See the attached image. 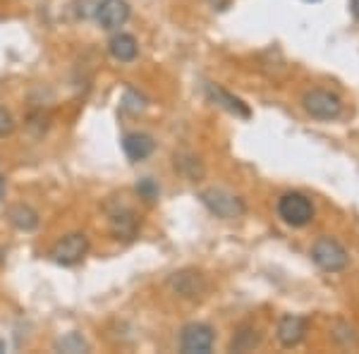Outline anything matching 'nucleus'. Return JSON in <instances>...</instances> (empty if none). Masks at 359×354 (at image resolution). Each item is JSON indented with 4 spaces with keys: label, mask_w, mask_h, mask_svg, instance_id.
I'll use <instances>...</instances> for the list:
<instances>
[{
    "label": "nucleus",
    "mask_w": 359,
    "mask_h": 354,
    "mask_svg": "<svg viewBox=\"0 0 359 354\" xmlns=\"http://www.w3.org/2000/svg\"><path fill=\"white\" fill-rule=\"evenodd\" d=\"M57 350L60 352H86L89 350V345L84 342V338L82 335H77V333H69V335H65L62 340H57Z\"/></svg>",
    "instance_id": "nucleus-16"
},
{
    "label": "nucleus",
    "mask_w": 359,
    "mask_h": 354,
    "mask_svg": "<svg viewBox=\"0 0 359 354\" xmlns=\"http://www.w3.org/2000/svg\"><path fill=\"white\" fill-rule=\"evenodd\" d=\"M96 20L108 32L120 29L130 20V5H127V0H101L96 5Z\"/></svg>",
    "instance_id": "nucleus-8"
},
{
    "label": "nucleus",
    "mask_w": 359,
    "mask_h": 354,
    "mask_svg": "<svg viewBox=\"0 0 359 354\" xmlns=\"http://www.w3.org/2000/svg\"><path fill=\"white\" fill-rule=\"evenodd\" d=\"M3 196H5V175L0 172V201H3Z\"/></svg>",
    "instance_id": "nucleus-22"
},
{
    "label": "nucleus",
    "mask_w": 359,
    "mask_h": 354,
    "mask_svg": "<svg viewBox=\"0 0 359 354\" xmlns=\"http://www.w3.org/2000/svg\"><path fill=\"white\" fill-rule=\"evenodd\" d=\"M278 216L292 228H304L314 220V204L299 191H287L278 199Z\"/></svg>",
    "instance_id": "nucleus-2"
},
{
    "label": "nucleus",
    "mask_w": 359,
    "mask_h": 354,
    "mask_svg": "<svg viewBox=\"0 0 359 354\" xmlns=\"http://www.w3.org/2000/svg\"><path fill=\"white\" fill-rule=\"evenodd\" d=\"M311 259H314V264L318 268L326 273L345 271L347 264H350L347 249L340 245L338 240H333V237H318L314 242V247H311Z\"/></svg>",
    "instance_id": "nucleus-1"
},
{
    "label": "nucleus",
    "mask_w": 359,
    "mask_h": 354,
    "mask_svg": "<svg viewBox=\"0 0 359 354\" xmlns=\"http://www.w3.org/2000/svg\"><path fill=\"white\" fill-rule=\"evenodd\" d=\"M302 106L306 113L316 120H335L343 113V101H340V96H335L326 89H309L302 96Z\"/></svg>",
    "instance_id": "nucleus-4"
},
{
    "label": "nucleus",
    "mask_w": 359,
    "mask_h": 354,
    "mask_svg": "<svg viewBox=\"0 0 359 354\" xmlns=\"http://www.w3.org/2000/svg\"><path fill=\"white\" fill-rule=\"evenodd\" d=\"M111 230L118 240H132L139 230V218L130 208H120L111 216Z\"/></svg>",
    "instance_id": "nucleus-12"
},
{
    "label": "nucleus",
    "mask_w": 359,
    "mask_h": 354,
    "mask_svg": "<svg viewBox=\"0 0 359 354\" xmlns=\"http://www.w3.org/2000/svg\"><path fill=\"white\" fill-rule=\"evenodd\" d=\"M216 333L208 323H187L180 333V350L184 354H206L211 352Z\"/></svg>",
    "instance_id": "nucleus-5"
},
{
    "label": "nucleus",
    "mask_w": 359,
    "mask_h": 354,
    "mask_svg": "<svg viewBox=\"0 0 359 354\" xmlns=\"http://www.w3.org/2000/svg\"><path fill=\"white\" fill-rule=\"evenodd\" d=\"M123 151L125 156L132 161V163H139V161H147L149 156L156 151V142L151 135H144V132H130L123 139Z\"/></svg>",
    "instance_id": "nucleus-10"
},
{
    "label": "nucleus",
    "mask_w": 359,
    "mask_h": 354,
    "mask_svg": "<svg viewBox=\"0 0 359 354\" xmlns=\"http://www.w3.org/2000/svg\"><path fill=\"white\" fill-rule=\"evenodd\" d=\"M123 108L127 110V113H142L144 108H147V98H144L139 91L135 89H127L125 96H123Z\"/></svg>",
    "instance_id": "nucleus-17"
},
{
    "label": "nucleus",
    "mask_w": 359,
    "mask_h": 354,
    "mask_svg": "<svg viewBox=\"0 0 359 354\" xmlns=\"http://www.w3.org/2000/svg\"><path fill=\"white\" fill-rule=\"evenodd\" d=\"M86 252H89L86 235L84 232H72V235L62 237L60 242H55V247L50 249V257L60 266H74L86 257Z\"/></svg>",
    "instance_id": "nucleus-7"
},
{
    "label": "nucleus",
    "mask_w": 359,
    "mask_h": 354,
    "mask_svg": "<svg viewBox=\"0 0 359 354\" xmlns=\"http://www.w3.org/2000/svg\"><path fill=\"white\" fill-rule=\"evenodd\" d=\"M108 50L118 62H132L139 55V43L132 34H115L108 41Z\"/></svg>",
    "instance_id": "nucleus-13"
},
{
    "label": "nucleus",
    "mask_w": 359,
    "mask_h": 354,
    "mask_svg": "<svg viewBox=\"0 0 359 354\" xmlns=\"http://www.w3.org/2000/svg\"><path fill=\"white\" fill-rule=\"evenodd\" d=\"M259 340H262V335L257 333V328H254V326H242L233 335V340H230V350H233V352H249V350H254V347L259 345Z\"/></svg>",
    "instance_id": "nucleus-15"
},
{
    "label": "nucleus",
    "mask_w": 359,
    "mask_h": 354,
    "mask_svg": "<svg viewBox=\"0 0 359 354\" xmlns=\"http://www.w3.org/2000/svg\"><path fill=\"white\" fill-rule=\"evenodd\" d=\"M350 13L359 20V0H350Z\"/></svg>",
    "instance_id": "nucleus-21"
},
{
    "label": "nucleus",
    "mask_w": 359,
    "mask_h": 354,
    "mask_svg": "<svg viewBox=\"0 0 359 354\" xmlns=\"http://www.w3.org/2000/svg\"><path fill=\"white\" fill-rule=\"evenodd\" d=\"M8 220L15 225L17 230H36L39 228V213L34 211L32 206H25V204H15L8 208Z\"/></svg>",
    "instance_id": "nucleus-14"
},
{
    "label": "nucleus",
    "mask_w": 359,
    "mask_h": 354,
    "mask_svg": "<svg viewBox=\"0 0 359 354\" xmlns=\"http://www.w3.org/2000/svg\"><path fill=\"white\" fill-rule=\"evenodd\" d=\"M206 96L211 103H216V106H221L228 113L237 115V118H249L252 115V110H249V106L242 98H237L235 94H230L228 89H223L218 84H206Z\"/></svg>",
    "instance_id": "nucleus-9"
},
{
    "label": "nucleus",
    "mask_w": 359,
    "mask_h": 354,
    "mask_svg": "<svg viewBox=\"0 0 359 354\" xmlns=\"http://www.w3.org/2000/svg\"><path fill=\"white\" fill-rule=\"evenodd\" d=\"M175 165H177L180 170H182L189 179L201 177V172H204V170H201V165H199V161H196L194 156H187V158H182V156H180V158H175Z\"/></svg>",
    "instance_id": "nucleus-18"
},
{
    "label": "nucleus",
    "mask_w": 359,
    "mask_h": 354,
    "mask_svg": "<svg viewBox=\"0 0 359 354\" xmlns=\"http://www.w3.org/2000/svg\"><path fill=\"white\" fill-rule=\"evenodd\" d=\"M306 3H316V0H306Z\"/></svg>",
    "instance_id": "nucleus-23"
},
{
    "label": "nucleus",
    "mask_w": 359,
    "mask_h": 354,
    "mask_svg": "<svg viewBox=\"0 0 359 354\" xmlns=\"http://www.w3.org/2000/svg\"><path fill=\"white\" fill-rule=\"evenodd\" d=\"M201 201H204V206L213 213V216L221 218V220H235L245 213V201L225 189L211 187V189L201 191Z\"/></svg>",
    "instance_id": "nucleus-3"
},
{
    "label": "nucleus",
    "mask_w": 359,
    "mask_h": 354,
    "mask_svg": "<svg viewBox=\"0 0 359 354\" xmlns=\"http://www.w3.org/2000/svg\"><path fill=\"white\" fill-rule=\"evenodd\" d=\"M15 130V120L13 115L8 113L5 108H0V137H10Z\"/></svg>",
    "instance_id": "nucleus-20"
},
{
    "label": "nucleus",
    "mask_w": 359,
    "mask_h": 354,
    "mask_svg": "<svg viewBox=\"0 0 359 354\" xmlns=\"http://www.w3.org/2000/svg\"><path fill=\"white\" fill-rule=\"evenodd\" d=\"M306 333V321L302 316H294V313H287L283 316V321L278 323V340H280L283 347H294L299 345Z\"/></svg>",
    "instance_id": "nucleus-11"
},
{
    "label": "nucleus",
    "mask_w": 359,
    "mask_h": 354,
    "mask_svg": "<svg viewBox=\"0 0 359 354\" xmlns=\"http://www.w3.org/2000/svg\"><path fill=\"white\" fill-rule=\"evenodd\" d=\"M168 285H170L172 292L180 294L182 299H199V297H204L208 290L206 278L194 268H182V271L172 273V275L168 278Z\"/></svg>",
    "instance_id": "nucleus-6"
},
{
    "label": "nucleus",
    "mask_w": 359,
    "mask_h": 354,
    "mask_svg": "<svg viewBox=\"0 0 359 354\" xmlns=\"http://www.w3.org/2000/svg\"><path fill=\"white\" fill-rule=\"evenodd\" d=\"M158 191H161V189H158V184H156L151 177H144L142 182L137 184V194L142 196L144 201H149V204L158 199Z\"/></svg>",
    "instance_id": "nucleus-19"
}]
</instances>
